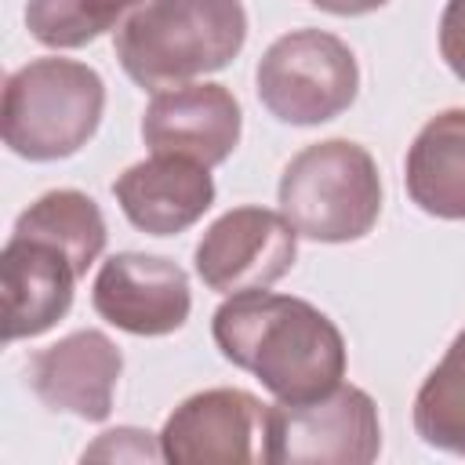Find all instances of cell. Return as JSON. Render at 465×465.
<instances>
[{
	"instance_id": "cell-1",
	"label": "cell",
	"mask_w": 465,
	"mask_h": 465,
	"mask_svg": "<svg viewBox=\"0 0 465 465\" xmlns=\"http://www.w3.org/2000/svg\"><path fill=\"white\" fill-rule=\"evenodd\" d=\"M222 356L251 371L280 403H312L345 378V338L316 305L287 294H229L211 320Z\"/></svg>"
},
{
	"instance_id": "cell-2",
	"label": "cell",
	"mask_w": 465,
	"mask_h": 465,
	"mask_svg": "<svg viewBox=\"0 0 465 465\" xmlns=\"http://www.w3.org/2000/svg\"><path fill=\"white\" fill-rule=\"evenodd\" d=\"M243 40L240 0H149L116 25V58L138 87L163 91L225 69Z\"/></svg>"
},
{
	"instance_id": "cell-3",
	"label": "cell",
	"mask_w": 465,
	"mask_h": 465,
	"mask_svg": "<svg viewBox=\"0 0 465 465\" xmlns=\"http://www.w3.org/2000/svg\"><path fill=\"white\" fill-rule=\"evenodd\" d=\"M105 84L73 58H33L7 76L4 87V145L33 163L80 153L102 124Z\"/></svg>"
},
{
	"instance_id": "cell-4",
	"label": "cell",
	"mask_w": 465,
	"mask_h": 465,
	"mask_svg": "<svg viewBox=\"0 0 465 465\" xmlns=\"http://www.w3.org/2000/svg\"><path fill=\"white\" fill-rule=\"evenodd\" d=\"M280 211L305 240H363L381 214L374 156L349 138L305 145L280 174Z\"/></svg>"
},
{
	"instance_id": "cell-5",
	"label": "cell",
	"mask_w": 465,
	"mask_h": 465,
	"mask_svg": "<svg viewBox=\"0 0 465 465\" xmlns=\"http://www.w3.org/2000/svg\"><path fill=\"white\" fill-rule=\"evenodd\" d=\"M254 84L262 105L276 120L316 127L356 102L360 69L341 36L323 29H291L265 47Z\"/></svg>"
},
{
	"instance_id": "cell-6",
	"label": "cell",
	"mask_w": 465,
	"mask_h": 465,
	"mask_svg": "<svg viewBox=\"0 0 465 465\" xmlns=\"http://www.w3.org/2000/svg\"><path fill=\"white\" fill-rule=\"evenodd\" d=\"M381 450L374 400L338 385L312 403H272L265 411V465H367Z\"/></svg>"
},
{
	"instance_id": "cell-7",
	"label": "cell",
	"mask_w": 465,
	"mask_h": 465,
	"mask_svg": "<svg viewBox=\"0 0 465 465\" xmlns=\"http://www.w3.org/2000/svg\"><path fill=\"white\" fill-rule=\"evenodd\" d=\"M298 254V232L283 211L232 207L196 243V272L218 294L262 291L291 272Z\"/></svg>"
},
{
	"instance_id": "cell-8",
	"label": "cell",
	"mask_w": 465,
	"mask_h": 465,
	"mask_svg": "<svg viewBox=\"0 0 465 465\" xmlns=\"http://www.w3.org/2000/svg\"><path fill=\"white\" fill-rule=\"evenodd\" d=\"M265 403L243 389H203L182 400L163 429L160 450L171 465H232L265 458Z\"/></svg>"
},
{
	"instance_id": "cell-9",
	"label": "cell",
	"mask_w": 465,
	"mask_h": 465,
	"mask_svg": "<svg viewBox=\"0 0 465 465\" xmlns=\"http://www.w3.org/2000/svg\"><path fill=\"white\" fill-rule=\"evenodd\" d=\"M94 312L138 338H160L189 320L193 294L182 265L160 254L124 251L102 262L91 287Z\"/></svg>"
},
{
	"instance_id": "cell-10",
	"label": "cell",
	"mask_w": 465,
	"mask_h": 465,
	"mask_svg": "<svg viewBox=\"0 0 465 465\" xmlns=\"http://www.w3.org/2000/svg\"><path fill=\"white\" fill-rule=\"evenodd\" d=\"M240 102L222 84H178L153 94L142 116V138L149 153L185 156L203 167H218L240 142Z\"/></svg>"
},
{
	"instance_id": "cell-11",
	"label": "cell",
	"mask_w": 465,
	"mask_h": 465,
	"mask_svg": "<svg viewBox=\"0 0 465 465\" xmlns=\"http://www.w3.org/2000/svg\"><path fill=\"white\" fill-rule=\"evenodd\" d=\"M120 371L124 356L116 341L87 327L40 349L29 360V385L51 411H65L84 421H105Z\"/></svg>"
},
{
	"instance_id": "cell-12",
	"label": "cell",
	"mask_w": 465,
	"mask_h": 465,
	"mask_svg": "<svg viewBox=\"0 0 465 465\" xmlns=\"http://www.w3.org/2000/svg\"><path fill=\"white\" fill-rule=\"evenodd\" d=\"M76 265L65 251L47 240L18 236L4 243L0 254V294H4V341L36 338L51 331L73 305Z\"/></svg>"
},
{
	"instance_id": "cell-13",
	"label": "cell",
	"mask_w": 465,
	"mask_h": 465,
	"mask_svg": "<svg viewBox=\"0 0 465 465\" xmlns=\"http://www.w3.org/2000/svg\"><path fill=\"white\" fill-rule=\"evenodd\" d=\"M113 196L134 229L149 236H174L211 211L214 178L211 167L196 160L153 153L113 182Z\"/></svg>"
},
{
	"instance_id": "cell-14",
	"label": "cell",
	"mask_w": 465,
	"mask_h": 465,
	"mask_svg": "<svg viewBox=\"0 0 465 465\" xmlns=\"http://www.w3.org/2000/svg\"><path fill=\"white\" fill-rule=\"evenodd\" d=\"M407 196L432 218L465 222V109L436 113L407 149Z\"/></svg>"
},
{
	"instance_id": "cell-15",
	"label": "cell",
	"mask_w": 465,
	"mask_h": 465,
	"mask_svg": "<svg viewBox=\"0 0 465 465\" xmlns=\"http://www.w3.org/2000/svg\"><path fill=\"white\" fill-rule=\"evenodd\" d=\"M15 232L54 243L58 251L69 254V262L76 265L80 276H87V269L105 251V218H102L98 203L76 189L44 193L36 203H29L18 214Z\"/></svg>"
},
{
	"instance_id": "cell-16",
	"label": "cell",
	"mask_w": 465,
	"mask_h": 465,
	"mask_svg": "<svg viewBox=\"0 0 465 465\" xmlns=\"http://www.w3.org/2000/svg\"><path fill=\"white\" fill-rule=\"evenodd\" d=\"M414 429L429 447L465 458V331L421 381L414 396Z\"/></svg>"
},
{
	"instance_id": "cell-17",
	"label": "cell",
	"mask_w": 465,
	"mask_h": 465,
	"mask_svg": "<svg viewBox=\"0 0 465 465\" xmlns=\"http://www.w3.org/2000/svg\"><path fill=\"white\" fill-rule=\"evenodd\" d=\"M156 458H163L160 436H153L145 429H131V425L102 432L84 450V461H156Z\"/></svg>"
},
{
	"instance_id": "cell-18",
	"label": "cell",
	"mask_w": 465,
	"mask_h": 465,
	"mask_svg": "<svg viewBox=\"0 0 465 465\" xmlns=\"http://www.w3.org/2000/svg\"><path fill=\"white\" fill-rule=\"evenodd\" d=\"M440 54L447 69L465 84V0H447L440 15Z\"/></svg>"
},
{
	"instance_id": "cell-19",
	"label": "cell",
	"mask_w": 465,
	"mask_h": 465,
	"mask_svg": "<svg viewBox=\"0 0 465 465\" xmlns=\"http://www.w3.org/2000/svg\"><path fill=\"white\" fill-rule=\"evenodd\" d=\"M69 4L80 15V22L91 29V36H102L105 29H113L120 22V15H127L131 7H138L145 0H69Z\"/></svg>"
},
{
	"instance_id": "cell-20",
	"label": "cell",
	"mask_w": 465,
	"mask_h": 465,
	"mask_svg": "<svg viewBox=\"0 0 465 465\" xmlns=\"http://www.w3.org/2000/svg\"><path fill=\"white\" fill-rule=\"evenodd\" d=\"M320 11H331V15H341V18H352V15H367V11H378L385 7L389 0H312Z\"/></svg>"
}]
</instances>
